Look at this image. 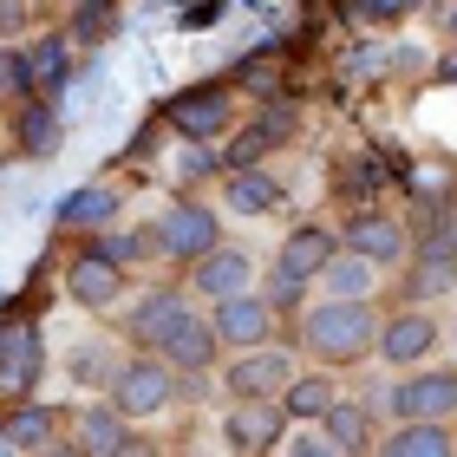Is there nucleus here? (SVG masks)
Instances as JSON below:
<instances>
[{"label":"nucleus","instance_id":"f257e3e1","mask_svg":"<svg viewBox=\"0 0 457 457\" xmlns=\"http://www.w3.org/2000/svg\"><path fill=\"white\" fill-rule=\"evenodd\" d=\"M372 334H379V301H346V295H314L295 314V346L307 366L353 372L372 366Z\"/></svg>","mask_w":457,"mask_h":457},{"label":"nucleus","instance_id":"f03ea898","mask_svg":"<svg viewBox=\"0 0 457 457\" xmlns=\"http://www.w3.org/2000/svg\"><path fill=\"white\" fill-rule=\"evenodd\" d=\"M196 386H210V379H183V372L163 360V353H151V346H124V360H118L112 386H105V399L124 411V419L157 425V419H170V411L190 399Z\"/></svg>","mask_w":457,"mask_h":457},{"label":"nucleus","instance_id":"7ed1b4c3","mask_svg":"<svg viewBox=\"0 0 457 457\" xmlns=\"http://www.w3.org/2000/svg\"><path fill=\"white\" fill-rule=\"evenodd\" d=\"M334 248H340L334 222H327V216H307V222H295V228L275 242V262H262V281H255V287L281 307V314H295V307L314 295V275L327 268Z\"/></svg>","mask_w":457,"mask_h":457},{"label":"nucleus","instance_id":"20e7f679","mask_svg":"<svg viewBox=\"0 0 457 457\" xmlns=\"http://www.w3.org/2000/svg\"><path fill=\"white\" fill-rule=\"evenodd\" d=\"M399 287L392 295L399 301H457V210L419 222V236H411V255L392 268Z\"/></svg>","mask_w":457,"mask_h":457},{"label":"nucleus","instance_id":"39448f33","mask_svg":"<svg viewBox=\"0 0 457 457\" xmlns=\"http://www.w3.org/2000/svg\"><path fill=\"white\" fill-rule=\"evenodd\" d=\"M445 353V314L438 301H379V334H372V360L405 372V366H425Z\"/></svg>","mask_w":457,"mask_h":457},{"label":"nucleus","instance_id":"423d86ee","mask_svg":"<svg viewBox=\"0 0 457 457\" xmlns=\"http://www.w3.org/2000/svg\"><path fill=\"white\" fill-rule=\"evenodd\" d=\"M301 372V346L295 334H275V340H255V346H236L216 360V392L222 399H281V386Z\"/></svg>","mask_w":457,"mask_h":457},{"label":"nucleus","instance_id":"0eeeda50","mask_svg":"<svg viewBox=\"0 0 457 457\" xmlns=\"http://www.w3.org/2000/svg\"><path fill=\"white\" fill-rule=\"evenodd\" d=\"M222 222H228V216L216 210V196H210V190H183V196H170V203H163V210L151 216L157 268H177V275H183V262H196L210 242L228 236Z\"/></svg>","mask_w":457,"mask_h":457},{"label":"nucleus","instance_id":"6e6552de","mask_svg":"<svg viewBox=\"0 0 457 457\" xmlns=\"http://www.w3.org/2000/svg\"><path fill=\"white\" fill-rule=\"evenodd\" d=\"M307 112L295 105V92L287 98H255L236 124L222 131V170H236V163H268L275 151H295Z\"/></svg>","mask_w":457,"mask_h":457},{"label":"nucleus","instance_id":"1a4fd4ad","mask_svg":"<svg viewBox=\"0 0 457 457\" xmlns=\"http://www.w3.org/2000/svg\"><path fill=\"white\" fill-rule=\"evenodd\" d=\"M196 295H190V287H183V275H170V281H151V287H131V301H124L118 307V314H112V327H118V340L124 346H163V340H170L177 334V320H190L196 314Z\"/></svg>","mask_w":457,"mask_h":457},{"label":"nucleus","instance_id":"9d476101","mask_svg":"<svg viewBox=\"0 0 457 457\" xmlns=\"http://www.w3.org/2000/svg\"><path fill=\"white\" fill-rule=\"evenodd\" d=\"M59 287H66V301H72V307H86V314L112 320L118 307L131 301V287H137V281H131V268L112 262L105 248H98V242L86 236L66 262H59Z\"/></svg>","mask_w":457,"mask_h":457},{"label":"nucleus","instance_id":"9b49d317","mask_svg":"<svg viewBox=\"0 0 457 457\" xmlns=\"http://www.w3.org/2000/svg\"><path fill=\"white\" fill-rule=\"evenodd\" d=\"M79 72V33L72 27H33L27 39H13V92H39V98H59L66 79Z\"/></svg>","mask_w":457,"mask_h":457},{"label":"nucleus","instance_id":"f8f14e48","mask_svg":"<svg viewBox=\"0 0 457 457\" xmlns=\"http://www.w3.org/2000/svg\"><path fill=\"white\" fill-rule=\"evenodd\" d=\"M386 419H451L457 411V360H425L392 372V386L379 392Z\"/></svg>","mask_w":457,"mask_h":457},{"label":"nucleus","instance_id":"ddd939ff","mask_svg":"<svg viewBox=\"0 0 457 457\" xmlns=\"http://www.w3.org/2000/svg\"><path fill=\"white\" fill-rule=\"evenodd\" d=\"M66 451H86V457H137V451H151V438H144L137 419H124L105 392H92L86 405L66 411Z\"/></svg>","mask_w":457,"mask_h":457},{"label":"nucleus","instance_id":"4468645a","mask_svg":"<svg viewBox=\"0 0 457 457\" xmlns=\"http://www.w3.org/2000/svg\"><path fill=\"white\" fill-rule=\"evenodd\" d=\"M248 112V98L236 79H210V86H190L177 92L170 105H163V124H170L177 137H196V144H222V131Z\"/></svg>","mask_w":457,"mask_h":457},{"label":"nucleus","instance_id":"2eb2a0df","mask_svg":"<svg viewBox=\"0 0 457 457\" xmlns=\"http://www.w3.org/2000/svg\"><path fill=\"white\" fill-rule=\"evenodd\" d=\"M334 236H340V248H353V255H366V262H379L386 275L399 268L405 255H411V216H399V210H379V203H353V210L334 222Z\"/></svg>","mask_w":457,"mask_h":457},{"label":"nucleus","instance_id":"dca6fc26","mask_svg":"<svg viewBox=\"0 0 457 457\" xmlns=\"http://www.w3.org/2000/svg\"><path fill=\"white\" fill-rule=\"evenodd\" d=\"M262 281V255L248 242L236 236H222L210 242L196 262H183V287H190L196 301H222V295H242V287H255Z\"/></svg>","mask_w":457,"mask_h":457},{"label":"nucleus","instance_id":"f3484780","mask_svg":"<svg viewBox=\"0 0 457 457\" xmlns=\"http://www.w3.org/2000/svg\"><path fill=\"white\" fill-rule=\"evenodd\" d=\"M203 314H210V327H216L222 353H236V346H255V340H275V334H287V320H295V314H281V307L268 301L262 287H242V295L203 301Z\"/></svg>","mask_w":457,"mask_h":457},{"label":"nucleus","instance_id":"a211bd4d","mask_svg":"<svg viewBox=\"0 0 457 457\" xmlns=\"http://www.w3.org/2000/svg\"><path fill=\"white\" fill-rule=\"evenodd\" d=\"M210 196H216V210L236 216V222H268V216L287 210V183L268 170V163H236V170H222L210 183Z\"/></svg>","mask_w":457,"mask_h":457},{"label":"nucleus","instance_id":"6ab92c4d","mask_svg":"<svg viewBox=\"0 0 457 457\" xmlns=\"http://www.w3.org/2000/svg\"><path fill=\"white\" fill-rule=\"evenodd\" d=\"M0 151L13 157H59V112L39 92H7L0 98Z\"/></svg>","mask_w":457,"mask_h":457},{"label":"nucleus","instance_id":"aec40b11","mask_svg":"<svg viewBox=\"0 0 457 457\" xmlns=\"http://www.w3.org/2000/svg\"><path fill=\"white\" fill-rule=\"evenodd\" d=\"M216 419H222V451H242V457L281 451V438H287L281 399H222Z\"/></svg>","mask_w":457,"mask_h":457},{"label":"nucleus","instance_id":"412c9836","mask_svg":"<svg viewBox=\"0 0 457 457\" xmlns=\"http://www.w3.org/2000/svg\"><path fill=\"white\" fill-rule=\"evenodd\" d=\"M0 451H66V411L39 392L0 399Z\"/></svg>","mask_w":457,"mask_h":457},{"label":"nucleus","instance_id":"4be33fe9","mask_svg":"<svg viewBox=\"0 0 457 457\" xmlns=\"http://www.w3.org/2000/svg\"><path fill=\"white\" fill-rule=\"evenodd\" d=\"M118 216H124V183L118 177H98V183H79V190L59 203L53 228L66 242H86V236H98V228H112Z\"/></svg>","mask_w":457,"mask_h":457},{"label":"nucleus","instance_id":"5701e85b","mask_svg":"<svg viewBox=\"0 0 457 457\" xmlns=\"http://www.w3.org/2000/svg\"><path fill=\"white\" fill-rule=\"evenodd\" d=\"M118 360H124L118 327H92V334H79V340L66 346L59 372H66V386H72V392H86V399H92V392H105V386H112Z\"/></svg>","mask_w":457,"mask_h":457},{"label":"nucleus","instance_id":"b1692460","mask_svg":"<svg viewBox=\"0 0 457 457\" xmlns=\"http://www.w3.org/2000/svg\"><path fill=\"white\" fill-rule=\"evenodd\" d=\"M39 379H46V340H39V327H27V320L0 327V399H27V392H39Z\"/></svg>","mask_w":457,"mask_h":457},{"label":"nucleus","instance_id":"393cba45","mask_svg":"<svg viewBox=\"0 0 457 457\" xmlns=\"http://www.w3.org/2000/svg\"><path fill=\"white\" fill-rule=\"evenodd\" d=\"M405 203H411V228L457 210V163L451 157H411L405 163Z\"/></svg>","mask_w":457,"mask_h":457},{"label":"nucleus","instance_id":"a878e982","mask_svg":"<svg viewBox=\"0 0 457 457\" xmlns=\"http://www.w3.org/2000/svg\"><path fill=\"white\" fill-rule=\"evenodd\" d=\"M157 353H163V360H170V366L183 372V379H210V372H216V360H222V340H216L210 314L196 307L190 320H177V334L163 340Z\"/></svg>","mask_w":457,"mask_h":457},{"label":"nucleus","instance_id":"bb28decb","mask_svg":"<svg viewBox=\"0 0 457 457\" xmlns=\"http://www.w3.org/2000/svg\"><path fill=\"white\" fill-rule=\"evenodd\" d=\"M372 451H392V457H451L457 451V425L451 419H392Z\"/></svg>","mask_w":457,"mask_h":457},{"label":"nucleus","instance_id":"cd10ccee","mask_svg":"<svg viewBox=\"0 0 457 457\" xmlns=\"http://www.w3.org/2000/svg\"><path fill=\"white\" fill-rule=\"evenodd\" d=\"M314 287H320V295H346V301H379L386 295V268L366 262V255H353V248H334L327 268L314 275Z\"/></svg>","mask_w":457,"mask_h":457},{"label":"nucleus","instance_id":"c85d7f7f","mask_svg":"<svg viewBox=\"0 0 457 457\" xmlns=\"http://www.w3.org/2000/svg\"><path fill=\"white\" fill-rule=\"evenodd\" d=\"M334 399H340V372H327V366H301L295 379L281 386V411H287V425H314Z\"/></svg>","mask_w":457,"mask_h":457},{"label":"nucleus","instance_id":"c756f323","mask_svg":"<svg viewBox=\"0 0 457 457\" xmlns=\"http://www.w3.org/2000/svg\"><path fill=\"white\" fill-rule=\"evenodd\" d=\"M314 425H320L327 451H372V445H379V425H372V405L366 399H334Z\"/></svg>","mask_w":457,"mask_h":457},{"label":"nucleus","instance_id":"7c9ffc66","mask_svg":"<svg viewBox=\"0 0 457 457\" xmlns=\"http://www.w3.org/2000/svg\"><path fill=\"white\" fill-rule=\"evenodd\" d=\"M92 242L105 248L112 262H124V268H157V242H151V222H137V228H131V222L118 216L112 228H98Z\"/></svg>","mask_w":457,"mask_h":457},{"label":"nucleus","instance_id":"2f4dec72","mask_svg":"<svg viewBox=\"0 0 457 457\" xmlns=\"http://www.w3.org/2000/svg\"><path fill=\"white\" fill-rule=\"evenodd\" d=\"M236 86H242V98H248V105H255V98H287V59H281V53L248 59V66L236 72Z\"/></svg>","mask_w":457,"mask_h":457},{"label":"nucleus","instance_id":"473e14b6","mask_svg":"<svg viewBox=\"0 0 457 457\" xmlns=\"http://www.w3.org/2000/svg\"><path fill=\"white\" fill-rule=\"evenodd\" d=\"M216 177H222V151L210 157V144L183 137V157H177V183H183V190H210Z\"/></svg>","mask_w":457,"mask_h":457},{"label":"nucleus","instance_id":"72a5a7b5","mask_svg":"<svg viewBox=\"0 0 457 457\" xmlns=\"http://www.w3.org/2000/svg\"><path fill=\"white\" fill-rule=\"evenodd\" d=\"M411 13H419V0H353V20H366V27H399Z\"/></svg>","mask_w":457,"mask_h":457},{"label":"nucleus","instance_id":"f704fd0d","mask_svg":"<svg viewBox=\"0 0 457 457\" xmlns=\"http://www.w3.org/2000/svg\"><path fill=\"white\" fill-rule=\"evenodd\" d=\"M33 33V0H0V39H27Z\"/></svg>","mask_w":457,"mask_h":457},{"label":"nucleus","instance_id":"c9c22d12","mask_svg":"<svg viewBox=\"0 0 457 457\" xmlns=\"http://www.w3.org/2000/svg\"><path fill=\"white\" fill-rule=\"evenodd\" d=\"M13 92V39H0V98Z\"/></svg>","mask_w":457,"mask_h":457},{"label":"nucleus","instance_id":"e433bc0d","mask_svg":"<svg viewBox=\"0 0 457 457\" xmlns=\"http://www.w3.org/2000/svg\"><path fill=\"white\" fill-rule=\"evenodd\" d=\"M431 72H438V79H445V86H457V39H451V46L438 53V66H431Z\"/></svg>","mask_w":457,"mask_h":457},{"label":"nucleus","instance_id":"4c0bfd02","mask_svg":"<svg viewBox=\"0 0 457 457\" xmlns=\"http://www.w3.org/2000/svg\"><path fill=\"white\" fill-rule=\"evenodd\" d=\"M445 39H457V7H445Z\"/></svg>","mask_w":457,"mask_h":457},{"label":"nucleus","instance_id":"58836bf2","mask_svg":"<svg viewBox=\"0 0 457 457\" xmlns=\"http://www.w3.org/2000/svg\"><path fill=\"white\" fill-rule=\"evenodd\" d=\"M445 346H451V353H457V314H451V320H445Z\"/></svg>","mask_w":457,"mask_h":457},{"label":"nucleus","instance_id":"ea45409f","mask_svg":"<svg viewBox=\"0 0 457 457\" xmlns=\"http://www.w3.org/2000/svg\"><path fill=\"white\" fill-rule=\"evenodd\" d=\"M451 425H457V411H451Z\"/></svg>","mask_w":457,"mask_h":457}]
</instances>
